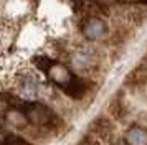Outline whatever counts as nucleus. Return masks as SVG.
Returning <instances> with one entry per match:
<instances>
[{
    "label": "nucleus",
    "instance_id": "obj_4",
    "mask_svg": "<svg viewBox=\"0 0 147 145\" xmlns=\"http://www.w3.org/2000/svg\"><path fill=\"white\" fill-rule=\"evenodd\" d=\"M81 32L88 40H99L107 33V25L102 18L89 17V18L84 20V23L81 26Z\"/></svg>",
    "mask_w": 147,
    "mask_h": 145
},
{
    "label": "nucleus",
    "instance_id": "obj_2",
    "mask_svg": "<svg viewBox=\"0 0 147 145\" xmlns=\"http://www.w3.org/2000/svg\"><path fill=\"white\" fill-rule=\"evenodd\" d=\"M89 134L96 137L98 140H102V142H109L111 138L114 137V124L113 120L106 115H99L96 117L89 124Z\"/></svg>",
    "mask_w": 147,
    "mask_h": 145
},
{
    "label": "nucleus",
    "instance_id": "obj_12",
    "mask_svg": "<svg viewBox=\"0 0 147 145\" xmlns=\"http://www.w3.org/2000/svg\"><path fill=\"white\" fill-rule=\"evenodd\" d=\"M33 63L36 64L38 69H41V71H45V72L48 71V68H50V66L53 64V61H51L50 58H47V56H36V58L33 59Z\"/></svg>",
    "mask_w": 147,
    "mask_h": 145
},
{
    "label": "nucleus",
    "instance_id": "obj_10",
    "mask_svg": "<svg viewBox=\"0 0 147 145\" xmlns=\"http://www.w3.org/2000/svg\"><path fill=\"white\" fill-rule=\"evenodd\" d=\"M129 20L132 21L134 25H142L144 21L147 20V12L144 10H140V8H132L131 12H129Z\"/></svg>",
    "mask_w": 147,
    "mask_h": 145
},
{
    "label": "nucleus",
    "instance_id": "obj_6",
    "mask_svg": "<svg viewBox=\"0 0 147 145\" xmlns=\"http://www.w3.org/2000/svg\"><path fill=\"white\" fill-rule=\"evenodd\" d=\"M126 144L127 145H147V129L142 125H131L126 130Z\"/></svg>",
    "mask_w": 147,
    "mask_h": 145
},
{
    "label": "nucleus",
    "instance_id": "obj_17",
    "mask_svg": "<svg viewBox=\"0 0 147 145\" xmlns=\"http://www.w3.org/2000/svg\"><path fill=\"white\" fill-rule=\"evenodd\" d=\"M144 63L147 64V51H146V54H144Z\"/></svg>",
    "mask_w": 147,
    "mask_h": 145
},
{
    "label": "nucleus",
    "instance_id": "obj_11",
    "mask_svg": "<svg viewBox=\"0 0 147 145\" xmlns=\"http://www.w3.org/2000/svg\"><path fill=\"white\" fill-rule=\"evenodd\" d=\"M22 92H23V96L27 99L35 97V94H36V84H35L32 79H27V81L22 84Z\"/></svg>",
    "mask_w": 147,
    "mask_h": 145
},
{
    "label": "nucleus",
    "instance_id": "obj_15",
    "mask_svg": "<svg viewBox=\"0 0 147 145\" xmlns=\"http://www.w3.org/2000/svg\"><path fill=\"white\" fill-rule=\"evenodd\" d=\"M114 36H116V38H114V43H122V40L127 36V32L126 30H117Z\"/></svg>",
    "mask_w": 147,
    "mask_h": 145
},
{
    "label": "nucleus",
    "instance_id": "obj_9",
    "mask_svg": "<svg viewBox=\"0 0 147 145\" xmlns=\"http://www.w3.org/2000/svg\"><path fill=\"white\" fill-rule=\"evenodd\" d=\"M7 119H8L10 124L15 125V127H18V129H22V127L28 122L27 117H25V114H23V111H17V109H13V111L8 112Z\"/></svg>",
    "mask_w": 147,
    "mask_h": 145
},
{
    "label": "nucleus",
    "instance_id": "obj_1",
    "mask_svg": "<svg viewBox=\"0 0 147 145\" xmlns=\"http://www.w3.org/2000/svg\"><path fill=\"white\" fill-rule=\"evenodd\" d=\"M22 111H23L28 122L36 125V127H43L48 130H56L58 127H61V119L45 104L28 102Z\"/></svg>",
    "mask_w": 147,
    "mask_h": 145
},
{
    "label": "nucleus",
    "instance_id": "obj_13",
    "mask_svg": "<svg viewBox=\"0 0 147 145\" xmlns=\"http://www.w3.org/2000/svg\"><path fill=\"white\" fill-rule=\"evenodd\" d=\"M93 2H94L98 7H99L102 12H107V10H109L113 5H116L119 0H93Z\"/></svg>",
    "mask_w": 147,
    "mask_h": 145
},
{
    "label": "nucleus",
    "instance_id": "obj_3",
    "mask_svg": "<svg viewBox=\"0 0 147 145\" xmlns=\"http://www.w3.org/2000/svg\"><path fill=\"white\" fill-rule=\"evenodd\" d=\"M47 76L50 78L51 83H55L56 86H60L61 89H65L74 78V74L68 69L66 66L61 64V63H55V61H53V64L48 68Z\"/></svg>",
    "mask_w": 147,
    "mask_h": 145
},
{
    "label": "nucleus",
    "instance_id": "obj_5",
    "mask_svg": "<svg viewBox=\"0 0 147 145\" xmlns=\"http://www.w3.org/2000/svg\"><path fill=\"white\" fill-rule=\"evenodd\" d=\"M124 84L127 87H142V86L147 84V64L146 63H142V64L136 66L132 71L127 72L126 79H124Z\"/></svg>",
    "mask_w": 147,
    "mask_h": 145
},
{
    "label": "nucleus",
    "instance_id": "obj_8",
    "mask_svg": "<svg viewBox=\"0 0 147 145\" xmlns=\"http://www.w3.org/2000/svg\"><path fill=\"white\" fill-rule=\"evenodd\" d=\"M63 91L66 92L69 97H73V99H81L84 94H86V91H88V86H86V83L83 81V79H80V78H76L74 76L73 78V81L69 83V84L63 89Z\"/></svg>",
    "mask_w": 147,
    "mask_h": 145
},
{
    "label": "nucleus",
    "instance_id": "obj_14",
    "mask_svg": "<svg viewBox=\"0 0 147 145\" xmlns=\"http://www.w3.org/2000/svg\"><path fill=\"white\" fill-rule=\"evenodd\" d=\"M78 145H101V144L96 137H93L91 134H88V135H84V137L81 138V142Z\"/></svg>",
    "mask_w": 147,
    "mask_h": 145
},
{
    "label": "nucleus",
    "instance_id": "obj_16",
    "mask_svg": "<svg viewBox=\"0 0 147 145\" xmlns=\"http://www.w3.org/2000/svg\"><path fill=\"white\" fill-rule=\"evenodd\" d=\"M122 2H127V3H136V5H146L147 7V0H122Z\"/></svg>",
    "mask_w": 147,
    "mask_h": 145
},
{
    "label": "nucleus",
    "instance_id": "obj_7",
    "mask_svg": "<svg viewBox=\"0 0 147 145\" xmlns=\"http://www.w3.org/2000/svg\"><path fill=\"white\" fill-rule=\"evenodd\" d=\"M109 114L116 120H124V117L127 115V107H126V101H124L122 92H117L113 97L111 104H109Z\"/></svg>",
    "mask_w": 147,
    "mask_h": 145
}]
</instances>
